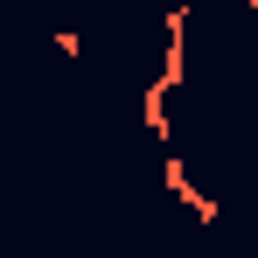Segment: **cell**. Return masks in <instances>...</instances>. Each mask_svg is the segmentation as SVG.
<instances>
[{"instance_id":"2","label":"cell","mask_w":258,"mask_h":258,"mask_svg":"<svg viewBox=\"0 0 258 258\" xmlns=\"http://www.w3.org/2000/svg\"><path fill=\"white\" fill-rule=\"evenodd\" d=\"M168 77H154V84H147V105H140V119H147V133H154V140H168Z\"/></svg>"},{"instance_id":"1","label":"cell","mask_w":258,"mask_h":258,"mask_svg":"<svg viewBox=\"0 0 258 258\" xmlns=\"http://www.w3.org/2000/svg\"><path fill=\"white\" fill-rule=\"evenodd\" d=\"M168 188H174V196H181V203H188L196 216H203V223H216V203L203 196V188H196V181H188V168H181L174 154H168Z\"/></svg>"},{"instance_id":"3","label":"cell","mask_w":258,"mask_h":258,"mask_svg":"<svg viewBox=\"0 0 258 258\" xmlns=\"http://www.w3.org/2000/svg\"><path fill=\"white\" fill-rule=\"evenodd\" d=\"M237 7H258V0H237Z\"/></svg>"}]
</instances>
